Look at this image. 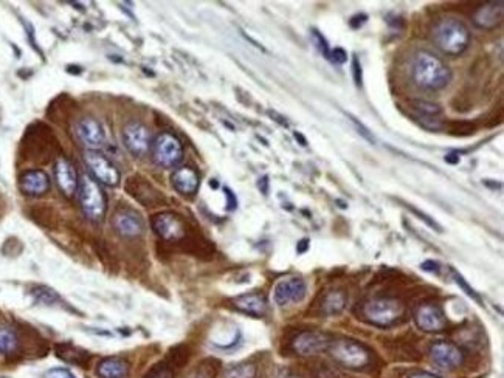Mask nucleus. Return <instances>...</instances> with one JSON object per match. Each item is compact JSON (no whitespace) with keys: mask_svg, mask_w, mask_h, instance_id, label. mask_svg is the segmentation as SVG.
<instances>
[{"mask_svg":"<svg viewBox=\"0 0 504 378\" xmlns=\"http://www.w3.org/2000/svg\"><path fill=\"white\" fill-rule=\"evenodd\" d=\"M153 228L166 242H179L187 236L182 217L174 213H160L153 217Z\"/></svg>","mask_w":504,"mask_h":378,"instance_id":"obj_12","label":"nucleus"},{"mask_svg":"<svg viewBox=\"0 0 504 378\" xmlns=\"http://www.w3.org/2000/svg\"><path fill=\"white\" fill-rule=\"evenodd\" d=\"M75 135H77L84 148H87V150H97L104 145L106 140L101 124L95 118H92V116L81 118L75 124Z\"/></svg>","mask_w":504,"mask_h":378,"instance_id":"obj_14","label":"nucleus"},{"mask_svg":"<svg viewBox=\"0 0 504 378\" xmlns=\"http://www.w3.org/2000/svg\"><path fill=\"white\" fill-rule=\"evenodd\" d=\"M129 363L120 357H107L101 360L97 366L99 378H126L129 375Z\"/></svg>","mask_w":504,"mask_h":378,"instance_id":"obj_21","label":"nucleus"},{"mask_svg":"<svg viewBox=\"0 0 504 378\" xmlns=\"http://www.w3.org/2000/svg\"><path fill=\"white\" fill-rule=\"evenodd\" d=\"M267 183H268L267 177L261 179V180H259V183H258V187H259V189H261V191L264 192V194H267Z\"/></svg>","mask_w":504,"mask_h":378,"instance_id":"obj_38","label":"nucleus"},{"mask_svg":"<svg viewBox=\"0 0 504 378\" xmlns=\"http://www.w3.org/2000/svg\"><path fill=\"white\" fill-rule=\"evenodd\" d=\"M80 204L82 213L92 222H101L106 216L107 200L99 183L90 177L89 174H82L80 179Z\"/></svg>","mask_w":504,"mask_h":378,"instance_id":"obj_3","label":"nucleus"},{"mask_svg":"<svg viewBox=\"0 0 504 378\" xmlns=\"http://www.w3.org/2000/svg\"><path fill=\"white\" fill-rule=\"evenodd\" d=\"M432 36L434 45L449 56L463 55L472 39L467 25L455 18H444L436 22Z\"/></svg>","mask_w":504,"mask_h":378,"instance_id":"obj_2","label":"nucleus"},{"mask_svg":"<svg viewBox=\"0 0 504 378\" xmlns=\"http://www.w3.org/2000/svg\"><path fill=\"white\" fill-rule=\"evenodd\" d=\"M145 378H174V371L170 365L160 363L150 369Z\"/></svg>","mask_w":504,"mask_h":378,"instance_id":"obj_27","label":"nucleus"},{"mask_svg":"<svg viewBox=\"0 0 504 378\" xmlns=\"http://www.w3.org/2000/svg\"><path fill=\"white\" fill-rule=\"evenodd\" d=\"M18 333L8 326H0V354L10 355L18 349Z\"/></svg>","mask_w":504,"mask_h":378,"instance_id":"obj_24","label":"nucleus"},{"mask_svg":"<svg viewBox=\"0 0 504 378\" xmlns=\"http://www.w3.org/2000/svg\"><path fill=\"white\" fill-rule=\"evenodd\" d=\"M411 77L421 89L441 90L449 86L451 72L445 62L432 52H419L415 56Z\"/></svg>","mask_w":504,"mask_h":378,"instance_id":"obj_1","label":"nucleus"},{"mask_svg":"<svg viewBox=\"0 0 504 378\" xmlns=\"http://www.w3.org/2000/svg\"><path fill=\"white\" fill-rule=\"evenodd\" d=\"M154 160L157 165H160L162 167H170L177 166L182 158H183V146L180 140L170 132H162L154 141L153 148Z\"/></svg>","mask_w":504,"mask_h":378,"instance_id":"obj_6","label":"nucleus"},{"mask_svg":"<svg viewBox=\"0 0 504 378\" xmlns=\"http://www.w3.org/2000/svg\"><path fill=\"white\" fill-rule=\"evenodd\" d=\"M329 60L335 64H344L348 61V55L343 48H335V50H331Z\"/></svg>","mask_w":504,"mask_h":378,"instance_id":"obj_31","label":"nucleus"},{"mask_svg":"<svg viewBox=\"0 0 504 378\" xmlns=\"http://www.w3.org/2000/svg\"><path fill=\"white\" fill-rule=\"evenodd\" d=\"M307 248H309V240L307 239H302L301 242H298V245H297L298 253H306Z\"/></svg>","mask_w":504,"mask_h":378,"instance_id":"obj_35","label":"nucleus"},{"mask_svg":"<svg viewBox=\"0 0 504 378\" xmlns=\"http://www.w3.org/2000/svg\"><path fill=\"white\" fill-rule=\"evenodd\" d=\"M410 378H439V377H436L433 374H428V372H417V374H413Z\"/></svg>","mask_w":504,"mask_h":378,"instance_id":"obj_37","label":"nucleus"},{"mask_svg":"<svg viewBox=\"0 0 504 378\" xmlns=\"http://www.w3.org/2000/svg\"><path fill=\"white\" fill-rule=\"evenodd\" d=\"M45 378H77L67 367H53L45 372Z\"/></svg>","mask_w":504,"mask_h":378,"instance_id":"obj_30","label":"nucleus"},{"mask_svg":"<svg viewBox=\"0 0 504 378\" xmlns=\"http://www.w3.org/2000/svg\"><path fill=\"white\" fill-rule=\"evenodd\" d=\"M331 343V337L324 332L302 330L292 340V349L295 350L298 355L309 357L329 349Z\"/></svg>","mask_w":504,"mask_h":378,"instance_id":"obj_10","label":"nucleus"},{"mask_svg":"<svg viewBox=\"0 0 504 378\" xmlns=\"http://www.w3.org/2000/svg\"><path fill=\"white\" fill-rule=\"evenodd\" d=\"M352 72H354V81H356L357 86L360 87V86H362L363 77H362V65H360L357 57H354V61H352Z\"/></svg>","mask_w":504,"mask_h":378,"instance_id":"obj_32","label":"nucleus"},{"mask_svg":"<svg viewBox=\"0 0 504 378\" xmlns=\"http://www.w3.org/2000/svg\"><path fill=\"white\" fill-rule=\"evenodd\" d=\"M0 378H8V377H0Z\"/></svg>","mask_w":504,"mask_h":378,"instance_id":"obj_39","label":"nucleus"},{"mask_svg":"<svg viewBox=\"0 0 504 378\" xmlns=\"http://www.w3.org/2000/svg\"><path fill=\"white\" fill-rule=\"evenodd\" d=\"M453 276H455V281H456V284L459 285V287L461 289H463L466 293H467V295L470 296V298H473L475 301H478V302H481V298H480V295H478V293L472 289V287H470V285L466 282V279L463 278V276H461L458 272H455V270H453Z\"/></svg>","mask_w":504,"mask_h":378,"instance_id":"obj_29","label":"nucleus"},{"mask_svg":"<svg viewBox=\"0 0 504 378\" xmlns=\"http://www.w3.org/2000/svg\"><path fill=\"white\" fill-rule=\"evenodd\" d=\"M403 312H405V307H403L402 302L388 296L374 298L365 302L362 307V316L365 321L377 327L393 326L403 315Z\"/></svg>","mask_w":504,"mask_h":378,"instance_id":"obj_4","label":"nucleus"},{"mask_svg":"<svg viewBox=\"0 0 504 378\" xmlns=\"http://www.w3.org/2000/svg\"><path fill=\"white\" fill-rule=\"evenodd\" d=\"M256 377V366L250 363L236 365L229 369L226 378H255Z\"/></svg>","mask_w":504,"mask_h":378,"instance_id":"obj_26","label":"nucleus"},{"mask_svg":"<svg viewBox=\"0 0 504 378\" xmlns=\"http://www.w3.org/2000/svg\"><path fill=\"white\" fill-rule=\"evenodd\" d=\"M171 182L174 189L182 196H195L200 187L199 174L190 166H182L179 169H175Z\"/></svg>","mask_w":504,"mask_h":378,"instance_id":"obj_19","label":"nucleus"},{"mask_svg":"<svg viewBox=\"0 0 504 378\" xmlns=\"http://www.w3.org/2000/svg\"><path fill=\"white\" fill-rule=\"evenodd\" d=\"M348 304V295L343 290L327 291L322 301V310L327 316L340 315Z\"/></svg>","mask_w":504,"mask_h":378,"instance_id":"obj_22","label":"nucleus"},{"mask_svg":"<svg viewBox=\"0 0 504 378\" xmlns=\"http://www.w3.org/2000/svg\"><path fill=\"white\" fill-rule=\"evenodd\" d=\"M312 39H314V42H315V47H317L318 50H320V53H322L324 57H327V60H329L331 50H329V45H327V42H326V39L323 38L322 33H318L317 30H312Z\"/></svg>","mask_w":504,"mask_h":378,"instance_id":"obj_28","label":"nucleus"},{"mask_svg":"<svg viewBox=\"0 0 504 378\" xmlns=\"http://www.w3.org/2000/svg\"><path fill=\"white\" fill-rule=\"evenodd\" d=\"M331 354L334 360L344 367L362 369L371 361V352L362 343L354 340H339L331 343Z\"/></svg>","mask_w":504,"mask_h":378,"instance_id":"obj_5","label":"nucleus"},{"mask_svg":"<svg viewBox=\"0 0 504 378\" xmlns=\"http://www.w3.org/2000/svg\"><path fill=\"white\" fill-rule=\"evenodd\" d=\"M19 188L25 196L39 197L50 189V177L42 169L25 171L19 177Z\"/></svg>","mask_w":504,"mask_h":378,"instance_id":"obj_18","label":"nucleus"},{"mask_svg":"<svg viewBox=\"0 0 504 378\" xmlns=\"http://www.w3.org/2000/svg\"><path fill=\"white\" fill-rule=\"evenodd\" d=\"M307 293V285L302 278L298 276H290L284 278L273 289V299L280 307L293 304V302H301Z\"/></svg>","mask_w":504,"mask_h":378,"instance_id":"obj_11","label":"nucleus"},{"mask_svg":"<svg viewBox=\"0 0 504 378\" xmlns=\"http://www.w3.org/2000/svg\"><path fill=\"white\" fill-rule=\"evenodd\" d=\"M121 138H123V145L129 150V154L138 158L145 157L149 152L150 145H153L149 129L145 124H141L138 121H132L129 124H126L121 133Z\"/></svg>","mask_w":504,"mask_h":378,"instance_id":"obj_8","label":"nucleus"},{"mask_svg":"<svg viewBox=\"0 0 504 378\" xmlns=\"http://www.w3.org/2000/svg\"><path fill=\"white\" fill-rule=\"evenodd\" d=\"M503 0H492V2H486L476 8L472 16V21L478 28L493 30L503 22Z\"/></svg>","mask_w":504,"mask_h":378,"instance_id":"obj_17","label":"nucleus"},{"mask_svg":"<svg viewBox=\"0 0 504 378\" xmlns=\"http://www.w3.org/2000/svg\"><path fill=\"white\" fill-rule=\"evenodd\" d=\"M31 296L38 304H44V306H53L60 301V295H57L53 289L45 287V285H36V287H33Z\"/></svg>","mask_w":504,"mask_h":378,"instance_id":"obj_25","label":"nucleus"},{"mask_svg":"<svg viewBox=\"0 0 504 378\" xmlns=\"http://www.w3.org/2000/svg\"><path fill=\"white\" fill-rule=\"evenodd\" d=\"M114 230L123 238H138L145 231V222L141 216L129 208L119 209L112 217Z\"/></svg>","mask_w":504,"mask_h":378,"instance_id":"obj_15","label":"nucleus"},{"mask_svg":"<svg viewBox=\"0 0 504 378\" xmlns=\"http://www.w3.org/2000/svg\"><path fill=\"white\" fill-rule=\"evenodd\" d=\"M430 357L441 369H447V371L459 367L464 361L463 350L455 343L450 341H438L432 344Z\"/></svg>","mask_w":504,"mask_h":378,"instance_id":"obj_13","label":"nucleus"},{"mask_svg":"<svg viewBox=\"0 0 504 378\" xmlns=\"http://www.w3.org/2000/svg\"><path fill=\"white\" fill-rule=\"evenodd\" d=\"M225 194H226V197H229V209H234V208H236V199L233 197L231 191H230V189H225Z\"/></svg>","mask_w":504,"mask_h":378,"instance_id":"obj_36","label":"nucleus"},{"mask_svg":"<svg viewBox=\"0 0 504 378\" xmlns=\"http://www.w3.org/2000/svg\"><path fill=\"white\" fill-rule=\"evenodd\" d=\"M55 177L56 183L65 197H73L80 188V177L75 166L69 160L60 157L55 163Z\"/></svg>","mask_w":504,"mask_h":378,"instance_id":"obj_16","label":"nucleus"},{"mask_svg":"<svg viewBox=\"0 0 504 378\" xmlns=\"http://www.w3.org/2000/svg\"><path fill=\"white\" fill-rule=\"evenodd\" d=\"M56 355L70 365H86L90 360V355L86 350L73 346V344H60L56 348Z\"/></svg>","mask_w":504,"mask_h":378,"instance_id":"obj_23","label":"nucleus"},{"mask_svg":"<svg viewBox=\"0 0 504 378\" xmlns=\"http://www.w3.org/2000/svg\"><path fill=\"white\" fill-rule=\"evenodd\" d=\"M351 120H352V123H354V124L357 126L358 133H362V135H363L366 140H369V141H374L373 135H371V133H369V130L365 128V126H363L362 123H358V121L354 118V116H351Z\"/></svg>","mask_w":504,"mask_h":378,"instance_id":"obj_33","label":"nucleus"},{"mask_svg":"<svg viewBox=\"0 0 504 378\" xmlns=\"http://www.w3.org/2000/svg\"><path fill=\"white\" fill-rule=\"evenodd\" d=\"M234 307H236L239 312L250 315L253 318H263L267 313V299L263 293H246V295H241L233 301Z\"/></svg>","mask_w":504,"mask_h":378,"instance_id":"obj_20","label":"nucleus"},{"mask_svg":"<svg viewBox=\"0 0 504 378\" xmlns=\"http://www.w3.org/2000/svg\"><path fill=\"white\" fill-rule=\"evenodd\" d=\"M422 268L425 272H432V273H438L439 272V264L434 262V260H427V262L422 264Z\"/></svg>","mask_w":504,"mask_h":378,"instance_id":"obj_34","label":"nucleus"},{"mask_svg":"<svg viewBox=\"0 0 504 378\" xmlns=\"http://www.w3.org/2000/svg\"><path fill=\"white\" fill-rule=\"evenodd\" d=\"M415 321L419 329L430 333L442 332L449 326L444 310L434 302H424L419 306L415 312Z\"/></svg>","mask_w":504,"mask_h":378,"instance_id":"obj_9","label":"nucleus"},{"mask_svg":"<svg viewBox=\"0 0 504 378\" xmlns=\"http://www.w3.org/2000/svg\"><path fill=\"white\" fill-rule=\"evenodd\" d=\"M84 162L98 183H103L106 187H116L120 183V171L111 160L98 150H86Z\"/></svg>","mask_w":504,"mask_h":378,"instance_id":"obj_7","label":"nucleus"}]
</instances>
